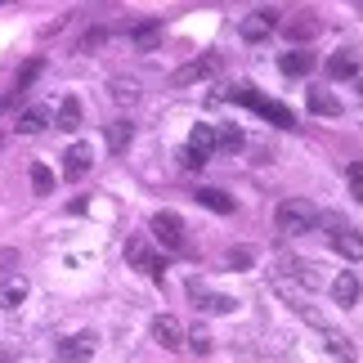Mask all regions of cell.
Listing matches in <instances>:
<instances>
[{
	"label": "cell",
	"mask_w": 363,
	"mask_h": 363,
	"mask_svg": "<svg viewBox=\"0 0 363 363\" xmlns=\"http://www.w3.org/2000/svg\"><path fill=\"white\" fill-rule=\"evenodd\" d=\"M278 67H283V77H291V81H301V77H310L314 72V54L310 50H296L291 45L283 59H278Z\"/></svg>",
	"instance_id": "12"
},
{
	"label": "cell",
	"mask_w": 363,
	"mask_h": 363,
	"mask_svg": "<svg viewBox=\"0 0 363 363\" xmlns=\"http://www.w3.org/2000/svg\"><path fill=\"white\" fill-rule=\"evenodd\" d=\"M9 264H18V251H13V247H0V269H9Z\"/></svg>",
	"instance_id": "33"
},
{
	"label": "cell",
	"mask_w": 363,
	"mask_h": 363,
	"mask_svg": "<svg viewBox=\"0 0 363 363\" xmlns=\"http://www.w3.org/2000/svg\"><path fill=\"white\" fill-rule=\"evenodd\" d=\"M94 45H104V32H99V27H94V32L81 40V50H94Z\"/></svg>",
	"instance_id": "34"
},
{
	"label": "cell",
	"mask_w": 363,
	"mask_h": 363,
	"mask_svg": "<svg viewBox=\"0 0 363 363\" xmlns=\"http://www.w3.org/2000/svg\"><path fill=\"white\" fill-rule=\"evenodd\" d=\"M323 67H328L332 81H350V77H359V54H354V50H337Z\"/></svg>",
	"instance_id": "15"
},
{
	"label": "cell",
	"mask_w": 363,
	"mask_h": 363,
	"mask_svg": "<svg viewBox=\"0 0 363 363\" xmlns=\"http://www.w3.org/2000/svg\"><path fill=\"white\" fill-rule=\"evenodd\" d=\"M323 350H328L332 363H359V359H354V345L345 341L341 332H332V328H323Z\"/></svg>",
	"instance_id": "18"
},
{
	"label": "cell",
	"mask_w": 363,
	"mask_h": 363,
	"mask_svg": "<svg viewBox=\"0 0 363 363\" xmlns=\"http://www.w3.org/2000/svg\"><path fill=\"white\" fill-rule=\"evenodd\" d=\"M90 166H94V148H90V144H72V148L63 152V175H67V179H81Z\"/></svg>",
	"instance_id": "11"
},
{
	"label": "cell",
	"mask_w": 363,
	"mask_h": 363,
	"mask_svg": "<svg viewBox=\"0 0 363 363\" xmlns=\"http://www.w3.org/2000/svg\"><path fill=\"white\" fill-rule=\"evenodd\" d=\"M162 40H166V27H162L157 18L139 23L135 32H130V45H135V50H144V54H152V50H162Z\"/></svg>",
	"instance_id": "10"
},
{
	"label": "cell",
	"mask_w": 363,
	"mask_h": 363,
	"mask_svg": "<svg viewBox=\"0 0 363 363\" xmlns=\"http://www.w3.org/2000/svg\"><path fill=\"white\" fill-rule=\"evenodd\" d=\"M193 198H198V206H206V211H216V216H233V211H238V202H233L225 189H206L202 184Z\"/></svg>",
	"instance_id": "14"
},
{
	"label": "cell",
	"mask_w": 363,
	"mask_h": 363,
	"mask_svg": "<svg viewBox=\"0 0 363 363\" xmlns=\"http://www.w3.org/2000/svg\"><path fill=\"white\" fill-rule=\"evenodd\" d=\"M36 77H40V59H32V63H27L23 72H18V90H27V86H32Z\"/></svg>",
	"instance_id": "30"
},
{
	"label": "cell",
	"mask_w": 363,
	"mask_h": 363,
	"mask_svg": "<svg viewBox=\"0 0 363 363\" xmlns=\"http://www.w3.org/2000/svg\"><path fill=\"white\" fill-rule=\"evenodd\" d=\"M152 341L162 345V350H184V341H189V332H184V323L179 318H171V314H157L152 318Z\"/></svg>",
	"instance_id": "5"
},
{
	"label": "cell",
	"mask_w": 363,
	"mask_h": 363,
	"mask_svg": "<svg viewBox=\"0 0 363 363\" xmlns=\"http://www.w3.org/2000/svg\"><path fill=\"white\" fill-rule=\"evenodd\" d=\"M211 72H216V59H193V63L179 67L171 81H175V86H193V81H206Z\"/></svg>",
	"instance_id": "20"
},
{
	"label": "cell",
	"mask_w": 363,
	"mask_h": 363,
	"mask_svg": "<svg viewBox=\"0 0 363 363\" xmlns=\"http://www.w3.org/2000/svg\"><path fill=\"white\" fill-rule=\"evenodd\" d=\"M251 260H256V256H251V251H247V247H233V251H229V256H225V264H229V269H233V274H242V269H251Z\"/></svg>",
	"instance_id": "28"
},
{
	"label": "cell",
	"mask_w": 363,
	"mask_h": 363,
	"mask_svg": "<svg viewBox=\"0 0 363 363\" xmlns=\"http://www.w3.org/2000/svg\"><path fill=\"white\" fill-rule=\"evenodd\" d=\"M247 144V135L238 130V125H216V148L220 152H238Z\"/></svg>",
	"instance_id": "26"
},
{
	"label": "cell",
	"mask_w": 363,
	"mask_h": 363,
	"mask_svg": "<svg viewBox=\"0 0 363 363\" xmlns=\"http://www.w3.org/2000/svg\"><path fill=\"white\" fill-rule=\"evenodd\" d=\"M179 166H184V171H202V166H206V157H198L193 148H184V152H179Z\"/></svg>",
	"instance_id": "31"
},
{
	"label": "cell",
	"mask_w": 363,
	"mask_h": 363,
	"mask_svg": "<svg viewBox=\"0 0 363 363\" xmlns=\"http://www.w3.org/2000/svg\"><path fill=\"white\" fill-rule=\"evenodd\" d=\"M305 99H310V113H318V117H341V99L332 90H305Z\"/></svg>",
	"instance_id": "19"
},
{
	"label": "cell",
	"mask_w": 363,
	"mask_h": 363,
	"mask_svg": "<svg viewBox=\"0 0 363 363\" xmlns=\"http://www.w3.org/2000/svg\"><path fill=\"white\" fill-rule=\"evenodd\" d=\"M59 130H81V99L77 94H67L59 104Z\"/></svg>",
	"instance_id": "25"
},
{
	"label": "cell",
	"mask_w": 363,
	"mask_h": 363,
	"mask_svg": "<svg viewBox=\"0 0 363 363\" xmlns=\"http://www.w3.org/2000/svg\"><path fill=\"white\" fill-rule=\"evenodd\" d=\"M189 296L198 301V310H206V314H233L238 310L233 296H220V291H211L206 283H198V278H189Z\"/></svg>",
	"instance_id": "6"
},
{
	"label": "cell",
	"mask_w": 363,
	"mask_h": 363,
	"mask_svg": "<svg viewBox=\"0 0 363 363\" xmlns=\"http://www.w3.org/2000/svg\"><path fill=\"white\" fill-rule=\"evenodd\" d=\"M148 229H152V238H157L166 251H179V247H184V220H179L175 211H152Z\"/></svg>",
	"instance_id": "3"
},
{
	"label": "cell",
	"mask_w": 363,
	"mask_h": 363,
	"mask_svg": "<svg viewBox=\"0 0 363 363\" xmlns=\"http://www.w3.org/2000/svg\"><path fill=\"white\" fill-rule=\"evenodd\" d=\"M233 99H238V104H247V108H256V113H260L264 121L283 125V130H296V117H291V108L274 104V99H260V94L251 90V86H233Z\"/></svg>",
	"instance_id": "2"
},
{
	"label": "cell",
	"mask_w": 363,
	"mask_h": 363,
	"mask_svg": "<svg viewBox=\"0 0 363 363\" xmlns=\"http://www.w3.org/2000/svg\"><path fill=\"white\" fill-rule=\"evenodd\" d=\"M104 139H108V148H113V152H125V148H130V139H135V121H125V117L108 121L104 125Z\"/></svg>",
	"instance_id": "17"
},
{
	"label": "cell",
	"mask_w": 363,
	"mask_h": 363,
	"mask_svg": "<svg viewBox=\"0 0 363 363\" xmlns=\"http://www.w3.org/2000/svg\"><path fill=\"white\" fill-rule=\"evenodd\" d=\"M184 345H193V354H211V332H206V328H193Z\"/></svg>",
	"instance_id": "29"
},
{
	"label": "cell",
	"mask_w": 363,
	"mask_h": 363,
	"mask_svg": "<svg viewBox=\"0 0 363 363\" xmlns=\"http://www.w3.org/2000/svg\"><path fill=\"white\" fill-rule=\"evenodd\" d=\"M318 220H323V211H318L310 198H287V202H278V211H274V229L283 233V238H301Z\"/></svg>",
	"instance_id": "1"
},
{
	"label": "cell",
	"mask_w": 363,
	"mask_h": 363,
	"mask_svg": "<svg viewBox=\"0 0 363 363\" xmlns=\"http://www.w3.org/2000/svg\"><path fill=\"white\" fill-rule=\"evenodd\" d=\"M332 251L345 260H363V229H337L332 233Z\"/></svg>",
	"instance_id": "13"
},
{
	"label": "cell",
	"mask_w": 363,
	"mask_h": 363,
	"mask_svg": "<svg viewBox=\"0 0 363 363\" xmlns=\"http://www.w3.org/2000/svg\"><path fill=\"white\" fill-rule=\"evenodd\" d=\"M332 301H337L341 310H350V305H359V278H354L350 269L332 278Z\"/></svg>",
	"instance_id": "16"
},
{
	"label": "cell",
	"mask_w": 363,
	"mask_h": 363,
	"mask_svg": "<svg viewBox=\"0 0 363 363\" xmlns=\"http://www.w3.org/2000/svg\"><path fill=\"white\" fill-rule=\"evenodd\" d=\"M350 193L363 202V162H354V166H350Z\"/></svg>",
	"instance_id": "32"
},
{
	"label": "cell",
	"mask_w": 363,
	"mask_h": 363,
	"mask_svg": "<svg viewBox=\"0 0 363 363\" xmlns=\"http://www.w3.org/2000/svg\"><path fill=\"white\" fill-rule=\"evenodd\" d=\"M125 260H130L135 269H144V274H152V278L162 283V260L152 256V247H148L144 238H130V242H125Z\"/></svg>",
	"instance_id": "9"
},
{
	"label": "cell",
	"mask_w": 363,
	"mask_h": 363,
	"mask_svg": "<svg viewBox=\"0 0 363 363\" xmlns=\"http://www.w3.org/2000/svg\"><path fill=\"white\" fill-rule=\"evenodd\" d=\"M108 94H113V104H139V81L113 77V81H108Z\"/></svg>",
	"instance_id": "23"
},
{
	"label": "cell",
	"mask_w": 363,
	"mask_h": 363,
	"mask_svg": "<svg viewBox=\"0 0 363 363\" xmlns=\"http://www.w3.org/2000/svg\"><path fill=\"white\" fill-rule=\"evenodd\" d=\"M27 301V278H0V310H18Z\"/></svg>",
	"instance_id": "21"
},
{
	"label": "cell",
	"mask_w": 363,
	"mask_h": 363,
	"mask_svg": "<svg viewBox=\"0 0 363 363\" xmlns=\"http://www.w3.org/2000/svg\"><path fill=\"white\" fill-rule=\"evenodd\" d=\"M32 189H36V198H50L54 193V171L45 162H32Z\"/></svg>",
	"instance_id": "27"
},
{
	"label": "cell",
	"mask_w": 363,
	"mask_h": 363,
	"mask_svg": "<svg viewBox=\"0 0 363 363\" xmlns=\"http://www.w3.org/2000/svg\"><path fill=\"white\" fill-rule=\"evenodd\" d=\"M283 36H287V40H296V50H305V40H314V36H318V13L301 9L296 18H287V23H283Z\"/></svg>",
	"instance_id": "8"
},
{
	"label": "cell",
	"mask_w": 363,
	"mask_h": 363,
	"mask_svg": "<svg viewBox=\"0 0 363 363\" xmlns=\"http://www.w3.org/2000/svg\"><path fill=\"white\" fill-rule=\"evenodd\" d=\"M45 125H50V113H45V108H27V113L18 117V125H13V130H18V135H40Z\"/></svg>",
	"instance_id": "24"
},
{
	"label": "cell",
	"mask_w": 363,
	"mask_h": 363,
	"mask_svg": "<svg viewBox=\"0 0 363 363\" xmlns=\"http://www.w3.org/2000/svg\"><path fill=\"white\" fill-rule=\"evenodd\" d=\"M94 350H99V332H72V337L59 341L63 363H86V359H94Z\"/></svg>",
	"instance_id": "4"
},
{
	"label": "cell",
	"mask_w": 363,
	"mask_h": 363,
	"mask_svg": "<svg viewBox=\"0 0 363 363\" xmlns=\"http://www.w3.org/2000/svg\"><path fill=\"white\" fill-rule=\"evenodd\" d=\"M189 148L198 152V157H211V152H216V125H193V130H189Z\"/></svg>",
	"instance_id": "22"
},
{
	"label": "cell",
	"mask_w": 363,
	"mask_h": 363,
	"mask_svg": "<svg viewBox=\"0 0 363 363\" xmlns=\"http://www.w3.org/2000/svg\"><path fill=\"white\" fill-rule=\"evenodd\" d=\"M274 18H278L274 9H256V13H247V18H242V27H238V36H242V40H251V45H256V40L274 36V27H278Z\"/></svg>",
	"instance_id": "7"
}]
</instances>
